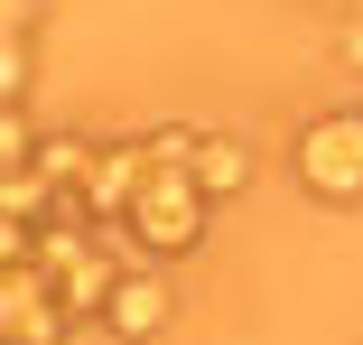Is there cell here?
<instances>
[{
    "label": "cell",
    "mask_w": 363,
    "mask_h": 345,
    "mask_svg": "<svg viewBox=\"0 0 363 345\" xmlns=\"http://www.w3.org/2000/svg\"><path fill=\"white\" fill-rule=\"evenodd\" d=\"M298 177L317 205H363V112H326L298 131Z\"/></svg>",
    "instance_id": "6da1fadb"
},
{
    "label": "cell",
    "mask_w": 363,
    "mask_h": 345,
    "mask_svg": "<svg viewBox=\"0 0 363 345\" xmlns=\"http://www.w3.org/2000/svg\"><path fill=\"white\" fill-rule=\"evenodd\" d=\"M103 317H112V336H130V345H140V336H159V327H168V299H159L150 280H112Z\"/></svg>",
    "instance_id": "7a4b0ae2"
},
{
    "label": "cell",
    "mask_w": 363,
    "mask_h": 345,
    "mask_svg": "<svg viewBox=\"0 0 363 345\" xmlns=\"http://www.w3.org/2000/svg\"><path fill=\"white\" fill-rule=\"evenodd\" d=\"M242 177H252V150H233V141H214V159H205V177H196V187H205V196H233Z\"/></svg>",
    "instance_id": "3957f363"
}]
</instances>
